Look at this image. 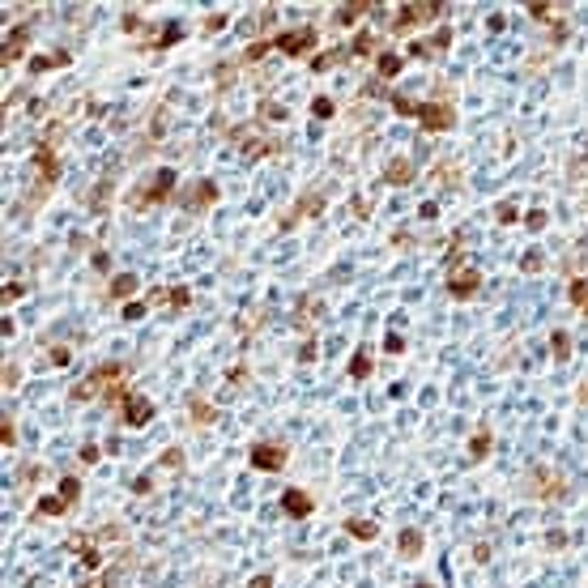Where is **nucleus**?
Returning a JSON list of instances; mask_svg holds the SVG:
<instances>
[{"label": "nucleus", "instance_id": "obj_1", "mask_svg": "<svg viewBox=\"0 0 588 588\" xmlns=\"http://www.w3.org/2000/svg\"><path fill=\"white\" fill-rule=\"evenodd\" d=\"M477 290H482V269H477L465 252H452V256H448V294H452L456 303H465V299H473Z\"/></svg>", "mask_w": 588, "mask_h": 588}, {"label": "nucleus", "instance_id": "obj_2", "mask_svg": "<svg viewBox=\"0 0 588 588\" xmlns=\"http://www.w3.org/2000/svg\"><path fill=\"white\" fill-rule=\"evenodd\" d=\"M175 184H179V175L171 171V167H163L153 175V184H141V188H132L128 192V209H153V205H167L171 196H175Z\"/></svg>", "mask_w": 588, "mask_h": 588}, {"label": "nucleus", "instance_id": "obj_3", "mask_svg": "<svg viewBox=\"0 0 588 588\" xmlns=\"http://www.w3.org/2000/svg\"><path fill=\"white\" fill-rule=\"evenodd\" d=\"M444 13H448L444 0H409V5H401V9H397V18H392V34L422 30L426 22H439Z\"/></svg>", "mask_w": 588, "mask_h": 588}, {"label": "nucleus", "instance_id": "obj_4", "mask_svg": "<svg viewBox=\"0 0 588 588\" xmlns=\"http://www.w3.org/2000/svg\"><path fill=\"white\" fill-rule=\"evenodd\" d=\"M124 380V362H102V367H94L90 376L81 380V384H73V401H94L98 392H111V384H120Z\"/></svg>", "mask_w": 588, "mask_h": 588}, {"label": "nucleus", "instance_id": "obj_5", "mask_svg": "<svg viewBox=\"0 0 588 588\" xmlns=\"http://www.w3.org/2000/svg\"><path fill=\"white\" fill-rule=\"evenodd\" d=\"M34 171H39V179H34V192H30V205L39 200V196H47L51 188H56V179H60V158H56V145H39L34 149Z\"/></svg>", "mask_w": 588, "mask_h": 588}, {"label": "nucleus", "instance_id": "obj_6", "mask_svg": "<svg viewBox=\"0 0 588 588\" xmlns=\"http://www.w3.org/2000/svg\"><path fill=\"white\" fill-rule=\"evenodd\" d=\"M116 405H120V418H124V426H132V431L149 426V422H153V413H158V409H153V401H145V397H141V392H132V388H124Z\"/></svg>", "mask_w": 588, "mask_h": 588}, {"label": "nucleus", "instance_id": "obj_7", "mask_svg": "<svg viewBox=\"0 0 588 588\" xmlns=\"http://www.w3.org/2000/svg\"><path fill=\"white\" fill-rule=\"evenodd\" d=\"M315 43H320V30L315 26H294V30L273 34V47L282 51V56H307Z\"/></svg>", "mask_w": 588, "mask_h": 588}, {"label": "nucleus", "instance_id": "obj_8", "mask_svg": "<svg viewBox=\"0 0 588 588\" xmlns=\"http://www.w3.org/2000/svg\"><path fill=\"white\" fill-rule=\"evenodd\" d=\"M452 124H456L452 102L435 98V102H422V107H418V128H422V132H448Z\"/></svg>", "mask_w": 588, "mask_h": 588}, {"label": "nucleus", "instance_id": "obj_9", "mask_svg": "<svg viewBox=\"0 0 588 588\" xmlns=\"http://www.w3.org/2000/svg\"><path fill=\"white\" fill-rule=\"evenodd\" d=\"M247 460H252L256 469H264V473H282V469H286V460H290V452H286V444H269V439H260V444H252V448H247Z\"/></svg>", "mask_w": 588, "mask_h": 588}, {"label": "nucleus", "instance_id": "obj_10", "mask_svg": "<svg viewBox=\"0 0 588 588\" xmlns=\"http://www.w3.org/2000/svg\"><path fill=\"white\" fill-rule=\"evenodd\" d=\"M320 213H324V192H303V196H299V205L286 213L282 222H278V231H290L299 218H320Z\"/></svg>", "mask_w": 588, "mask_h": 588}, {"label": "nucleus", "instance_id": "obj_11", "mask_svg": "<svg viewBox=\"0 0 588 588\" xmlns=\"http://www.w3.org/2000/svg\"><path fill=\"white\" fill-rule=\"evenodd\" d=\"M448 47H452V30H439L435 39H413L409 56L413 60H439V56H448Z\"/></svg>", "mask_w": 588, "mask_h": 588}, {"label": "nucleus", "instance_id": "obj_12", "mask_svg": "<svg viewBox=\"0 0 588 588\" xmlns=\"http://www.w3.org/2000/svg\"><path fill=\"white\" fill-rule=\"evenodd\" d=\"M282 512H286L290 520H307V516L315 512V499H311L303 486H290V491H282Z\"/></svg>", "mask_w": 588, "mask_h": 588}, {"label": "nucleus", "instance_id": "obj_13", "mask_svg": "<svg viewBox=\"0 0 588 588\" xmlns=\"http://www.w3.org/2000/svg\"><path fill=\"white\" fill-rule=\"evenodd\" d=\"M26 39H30V26L22 22V26H13L9 34H5V47H0V64H18L22 60V51H26Z\"/></svg>", "mask_w": 588, "mask_h": 588}, {"label": "nucleus", "instance_id": "obj_14", "mask_svg": "<svg viewBox=\"0 0 588 588\" xmlns=\"http://www.w3.org/2000/svg\"><path fill=\"white\" fill-rule=\"evenodd\" d=\"M533 482H542V486H533V495H538V499H567V491H563V477H559V473H550L546 465H538V469H533Z\"/></svg>", "mask_w": 588, "mask_h": 588}, {"label": "nucleus", "instance_id": "obj_15", "mask_svg": "<svg viewBox=\"0 0 588 588\" xmlns=\"http://www.w3.org/2000/svg\"><path fill=\"white\" fill-rule=\"evenodd\" d=\"M145 303H149V307H175V311H179V307H188V303H192V290H188V286H171V290L158 286V290H149V294H145Z\"/></svg>", "mask_w": 588, "mask_h": 588}, {"label": "nucleus", "instance_id": "obj_16", "mask_svg": "<svg viewBox=\"0 0 588 588\" xmlns=\"http://www.w3.org/2000/svg\"><path fill=\"white\" fill-rule=\"evenodd\" d=\"M213 200H218V184H213V179H200V184L188 192V200H184V205H188L192 213H205Z\"/></svg>", "mask_w": 588, "mask_h": 588}, {"label": "nucleus", "instance_id": "obj_17", "mask_svg": "<svg viewBox=\"0 0 588 588\" xmlns=\"http://www.w3.org/2000/svg\"><path fill=\"white\" fill-rule=\"evenodd\" d=\"M371 9H380L376 0H346V5H337V13H333V22L337 26H354L362 13H371Z\"/></svg>", "mask_w": 588, "mask_h": 588}, {"label": "nucleus", "instance_id": "obj_18", "mask_svg": "<svg viewBox=\"0 0 588 588\" xmlns=\"http://www.w3.org/2000/svg\"><path fill=\"white\" fill-rule=\"evenodd\" d=\"M69 550H73V554H77V559H81V563H86L90 571H98V567H102V554H98L94 538H86V533H81V538H73V542H69Z\"/></svg>", "mask_w": 588, "mask_h": 588}, {"label": "nucleus", "instance_id": "obj_19", "mask_svg": "<svg viewBox=\"0 0 588 588\" xmlns=\"http://www.w3.org/2000/svg\"><path fill=\"white\" fill-rule=\"evenodd\" d=\"M413 163H409V158H392V163L384 167V179L392 184V188H405V184H413Z\"/></svg>", "mask_w": 588, "mask_h": 588}, {"label": "nucleus", "instance_id": "obj_20", "mask_svg": "<svg viewBox=\"0 0 588 588\" xmlns=\"http://www.w3.org/2000/svg\"><path fill=\"white\" fill-rule=\"evenodd\" d=\"M397 554H401V559H418V554H422V533H418V528H401Z\"/></svg>", "mask_w": 588, "mask_h": 588}, {"label": "nucleus", "instance_id": "obj_21", "mask_svg": "<svg viewBox=\"0 0 588 588\" xmlns=\"http://www.w3.org/2000/svg\"><path fill=\"white\" fill-rule=\"evenodd\" d=\"M141 290V278L137 273H120V278H111V290H107V294H111V299H132Z\"/></svg>", "mask_w": 588, "mask_h": 588}, {"label": "nucleus", "instance_id": "obj_22", "mask_svg": "<svg viewBox=\"0 0 588 588\" xmlns=\"http://www.w3.org/2000/svg\"><path fill=\"white\" fill-rule=\"evenodd\" d=\"M179 39H184V26H179V22H163V26H158L153 47H158V51H167V47H175Z\"/></svg>", "mask_w": 588, "mask_h": 588}, {"label": "nucleus", "instance_id": "obj_23", "mask_svg": "<svg viewBox=\"0 0 588 588\" xmlns=\"http://www.w3.org/2000/svg\"><path fill=\"white\" fill-rule=\"evenodd\" d=\"M388 102H392V111H397V116H405V120H418V107H422V102H413L409 94L392 90V94H388Z\"/></svg>", "mask_w": 588, "mask_h": 588}, {"label": "nucleus", "instance_id": "obj_24", "mask_svg": "<svg viewBox=\"0 0 588 588\" xmlns=\"http://www.w3.org/2000/svg\"><path fill=\"white\" fill-rule=\"evenodd\" d=\"M188 405H192V422H196V426H209V422H218V409H213V405H209L205 397H192Z\"/></svg>", "mask_w": 588, "mask_h": 588}, {"label": "nucleus", "instance_id": "obj_25", "mask_svg": "<svg viewBox=\"0 0 588 588\" xmlns=\"http://www.w3.org/2000/svg\"><path fill=\"white\" fill-rule=\"evenodd\" d=\"M69 60H73L69 51H56V56H39V60H30V77L47 73V69H60V64H69Z\"/></svg>", "mask_w": 588, "mask_h": 588}, {"label": "nucleus", "instance_id": "obj_26", "mask_svg": "<svg viewBox=\"0 0 588 588\" xmlns=\"http://www.w3.org/2000/svg\"><path fill=\"white\" fill-rule=\"evenodd\" d=\"M346 533H350V538H358V542H376L380 524H371V520H346Z\"/></svg>", "mask_w": 588, "mask_h": 588}, {"label": "nucleus", "instance_id": "obj_27", "mask_svg": "<svg viewBox=\"0 0 588 588\" xmlns=\"http://www.w3.org/2000/svg\"><path fill=\"white\" fill-rule=\"evenodd\" d=\"M346 56H350L346 47H333V51H324V56H315V60H311V73H329V69H333V64H341Z\"/></svg>", "mask_w": 588, "mask_h": 588}, {"label": "nucleus", "instance_id": "obj_28", "mask_svg": "<svg viewBox=\"0 0 588 588\" xmlns=\"http://www.w3.org/2000/svg\"><path fill=\"white\" fill-rule=\"evenodd\" d=\"M491 456V431H477L469 439V460H486Z\"/></svg>", "mask_w": 588, "mask_h": 588}, {"label": "nucleus", "instance_id": "obj_29", "mask_svg": "<svg viewBox=\"0 0 588 588\" xmlns=\"http://www.w3.org/2000/svg\"><path fill=\"white\" fill-rule=\"evenodd\" d=\"M567 294H571V303L588 315V278H571V286H567Z\"/></svg>", "mask_w": 588, "mask_h": 588}, {"label": "nucleus", "instance_id": "obj_30", "mask_svg": "<svg viewBox=\"0 0 588 588\" xmlns=\"http://www.w3.org/2000/svg\"><path fill=\"white\" fill-rule=\"evenodd\" d=\"M350 51H354V56H376V34H371V30H358L354 43H350Z\"/></svg>", "mask_w": 588, "mask_h": 588}, {"label": "nucleus", "instance_id": "obj_31", "mask_svg": "<svg viewBox=\"0 0 588 588\" xmlns=\"http://www.w3.org/2000/svg\"><path fill=\"white\" fill-rule=\"evenodd\" d=\"M311 116H315V120H333V116H337V107H333V98H329V94H320V98H311Z\"/></svg>", "mask_w": 588, "mask_h": 588}, {"label": "nucleus", "instance_id": "obj_32", "mask_svg": "<svg viewBox=\"0 0 588 588\" xmlns=\"http://www.w3.org/2000/svg\"><path fill=\"white\" fill-rule=\"evenodd\" d=\"M260 120H269V124H286V107H278L273 98H264V102H260Z\"/></svg>", "mask_w": 588, "mask_h": 588}, {"label": "nucleus", "instance_id": "obj_33", "mask_svg": "<svg viewBox=\"0 0 588 588\" xmlns=\"http://www.w3.org/2000/svg\"><path fill=\"white\" fill-rule=\"evenodd\" d=\"M371 376V354L367 350H358L354 354V362H350V380H367Z\"/></svg>", "mask_w": 588, "mask_h": 588}, {"label": "nucleus", "instance_id": "obj_34", "mask_svg": "<svg viewBox=\"0 0 588 588\" xmlns=\"http://www.w3.org/2000/svg\"><path fill=\"white\" fill-rule=\"evenodd\" d=\"M264 51H273V39H256V43H252L247 51H243V56H239V60H243V64H256V60L264 56Z\"/></svg>", "mask_w": 588, "mask_h": 588}, {"label": "nucleus", "instance_id": "obj_35", "mask_svg": "<svg viewBox=\"0 0 588 588\" xmlns=\"http://www.w3.org/2000/svg\"><path fill=\"white\" fill-rule=\"evenodd\" d=\"M376 69H380V77H397V73H401V56H392V51H384V56L376 60Z\"/></svg>", "mask_w": 588, "mask_h": 588}, {"label": "nucleus", "instance_id": "obj_36", "mask_svg": "<svg viewBox=\"0 0 588 588\" xmlns=\"http://www.w3.org/2000/svg\"><path fill=\"white\" fill-rule=\"evenodd\" d=\"M550 350H554V358H559V362H563V358H571V337L559 329V333L550 337Z\"/></svg>", "mask_w": 588, "mask_h": 588}, {"label": "nucleus", "instance_id": "obj_37", "mask_svg": "<svg viewBox=\"0 0 588 588\" xmlns=\"http://www.w3.org/2000/svg\"><path fill=\"white\" fill-rule=\"evenodd\" d=\"M0 444H5V452H13L18 448V426L5 418V422H0Z\"/></svg>", "mask_w": 588, "mask_h": 588}, {"label": "nucleus", "instance_id": "obj_38", "mask_svg": "<svg viewBox=\"0 0 588 588\" xmlns=\"http://www.w3.org/2000/svg\"><path fill=\"white\" fill-rule=\"evenodd\" d=\"M495 213H499V222H503V226H512V222H520V213H516V200H503V205H499Z\"/></svg>", "mask_w": 588, "mask_h": 588}, {"label": "nucleus", "instance_id": "obj_39", "mask_svg": "<svg viewBox=\"0 0 588 588\" xmlns=\"http://www.w3.org/2000/svg\"><path fill=\"white\" fill-rule=\"evenodd\" d=\"M546 222H550V218H546V213H542V209H533V213H524V226H528V231H546Z\"/></svg>", "mask_w": 588, "mask_h": 588}, {"label": "nucleus", "instance_id": "obj_40", "mask_svg": "<svg viewBox=\"0 0 588 588\" xmlns=\"http://www.w3.org/2000/svg\"><path fill=\"white\" fill-rule=\"evenodd\" d=\"M542 264H546V256H542V252H528V256L520 260V269H524V273H538Z\"/></svg>", "mask_w": 588, "mask_h": 588}, {"label": "nucleus", "instance_id": "obj_41", "mask_svg": "<svg viewBox=\"0 0 588 588\" xmlns=\"http://www.w3.org/2000/svg\"><path fill=\"white\" fill-rule=\"evenodd\" d=\"M524 9H528V13H533V18H538V22H546V18H550V9H554V5H546V0H533V5H524Z\"/></svg>", "mask_w": 588, "mask_h": 588}, {"label": "nucleus", "instance_id": "obj_42", "mask_svg": "<svg viewBox=\"0 0 588 588\" xmlns=\"http://www.w3.org/2000/svg\"><path fill=\"white\" fill-rule=\"evenodd\" d=\"M22 380V367H13V362H5V388H13Z\"/></svg>", "mask_w": 588, "mask_h": 588}, {"label": "nucleus", "instance_id": "obj_43", "mask_svg": "<svg viewBox=\"0 0 588 588\" xmlns=\"http://www.w3.org/2000/svg\"><path fill=\"white\" fill-rule=\"evenodd\" d=\"M145 307H149V303H128V307H124V320H141Z\"/></svg>", "mask_w": 588, "mask_h": 588}, {"label": "nucleus", "instance_id": "obj_44", "mask_svg": "<svg viewBox=\"0 0 588 588\" xmlns=\"http://www.w3.org/2000/svg\"><path fill=\"white\" fill-rule=\"evenodd\" d=\"M384 350H388V354H405V337H397V333H392V337L384 341Z\"/></svg>", "mask_w": 588, "mask_h": 588}, {"label": "nucleus", "instance_id": "obj_45", "mask_svg": "<svg viewBox=\"0 0 588 588\" xmlns=\"http://www.w3.org/2000/svg\"><path fill=\"white\" fill-rule=\"evenodd\" d=\"M98 456H102L98 444H86V448H81V460H86V465H98Z\"/></svg>", "mask_w": 588, "mask_h": 588}, {"label": "nucleus", "instance_id": "obj_46", "mask_svg": "<svg viewBox=\"0 0 588 588\" xmlns=\"http://www.w3.org/2000/svg\"><path fill=\"white\" fill-rule=\"evenodd\" d=\"M226 22H231V18H226V13H218V18H209V22H205V30H209V34H213V30H222V26H226Z\"/></svg>", "mask_w": 588, "mask_h": 588}, {"label": "nucleus", "instance_id": "obj_47", "mask_svg": "<svg viewBox=\"0 0 588 588\" xmlns=\"http://www.w3.org/2000/svg\"><path fill=\"white\" fill-rule=\"evenodd\" d=\"M0 299H5V307H9L13 299H22V286H5V294H0Z\"/></svg>", "mask_w": 588, "mask_h": 588}, {"label": "nucleus", "instance_id": "obj_48", "mask_svg": "<svg viewBox=\"0 0 588 588\" xmlns=\"http://www.w3.org/2000/svg\"><path fill=\"white\" fill-rule=\"evenodd\" d=\"M311 358H315V341H307V346L299 350V362H311Z\"/></svg>", "mask_w": 588, "mask_h": 588}, {"label": "nucleus", "instance_id": "obj_49", "mask_svg": "<svg viewBox=\"0 0 588 588\" xmlns=\"http://www.w3.org/2000/svg\"><path fill=\"white\" fill-rule=\"evenodd\" d=\"M51 362H56V367H64V362H69V350H64V346H56V354H51Z\"/></svg>", "mask_w": 588, "mask_h": 588}, {"label": "nucleus", "instance_id": "obj_50", "mask_svg": "<svg viewBox=\"0 0 588 588\" xmlns=\"http://www.w3.org/2000/svg\"><path fill=\"white\" fill-rule=\"evenodd\" d=\"M252 588H273V575H256V580H252Z\"/></svg>", "mask_w": 588, "mask_h": 588}, {"label": "nucleus", "instance_id": "obj_51", "mask_svg": "<svg viewBox=\"0 0 588 588\" xmlns=\"http://www.w3.org/2000/svg\"><path fill=\"white\" fill-rule=\"evenodd\" d=\"M413 588H435V584H426V580H418V584H413Z\"/></svg>", "mask_w": 588, "mask_h": 588}, {"label": "nucleus", "instance_id": "obj_52", "mask_svg": "<svg viewBox=\"0 0 588 588\" xmlns=\"http://www.w3.org/2000/svg\"><path fill=\"white\" fill-rule=\"evenodd\" d=\"M98 588H111V584H98Z\"/></svg>", "mask_w": 588, "mask_h": 588}]
</instances>
